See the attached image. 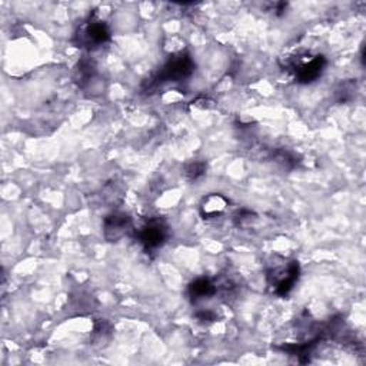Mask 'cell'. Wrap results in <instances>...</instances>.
<instances>
[{
  "instance_id": "cell-1",
  "label": "cell",
  "mask_w": 366,
  "mask_h": 366,
  "mask_svg": "<svg viewBox=\"0 0 366 366\" xmlns=\"http://www.w3.org/2000/svg\"><path fill=\"white\" fill-rule=\"evenodd\" d=\"M192 72H193V60L188 53L182 52L172 56L152 82L155 85H161L165 82H179L189 77Z\"/></svg>"
},
{
  "instance_id": "cell-2",
  "label": "cell",
  "mask_w": 366,
  "mask_h": 366,
  "mask_svg": "<svg viewBox=\"0 0 366 366\" xmlns=\"http://www.w3.org/2000/svg\"><path fill=\"white\" fill-rule=\"evenodd\" d=\"M299 264L298 262H289L285 264L282 267H276L274 268L268 278H269V284L274 288V292L279 296H286L296 285L298 279H299Z\"/></svg>"
},
{
  "instance_id": "cell-3",
  "label": "cell",
  "mask_w": 366,
  "mask_h": 366,
  "mask_svg": "<svg viewBox=\"0 0 366 366\" xmlns=\"http://www.w3.org/2000/svg\"><path fill=\"white\" fill-rule=\"evenodd\" d=\"M77 43L82 48H99L110 39V31L102 21H90L85 23L77 33Z\"/></svg>"
},
{
  "instance_id": "cell-4",
  "label": "cell",
  "mask_w": 366,
  "mask_h": 366,
  "mask_svg": "<svg viewBox=\"0 0 366 366\" xmlns=\"http://www.w3.org/2000/svg\"><path fill=\"white\" fill-rule=\"evenodd\" d=\"M138 237L148 252L158 251L168 239V227L162 220H149L138 233Z\"/></svg>"
},
{
  "instance_id": "cell-5",
  "label": "cell",
  "mask_w": 366,
  "mask_h": 366,
  "mask_svg": "<svg viewBox=\"0 0 366 366\" xmlns=\"http://www.w3.org/2000/svg\"><path fill=\"white\" fill-rule=\"evenodd\" d=\"M326 66V59L321 55L311 58L305 62H301L298 65H295V75H296V80L299 83H312L316 79H319L325 70Z\"/></svg>"
},
{
  "instance_id": "cell-6",
  "label": "cell",
  "mask_w": 366,
  "mask_h": 366,
  "mask_svg": "<svg viewBox=\"0 0 366 366\" xmlns=\"http://www.w3.org/2000/svg\"><path fill=\"white\" fill-rule=\"evenodd\" d=\"M132 226V220L125 213H112L104 219L103 232L104 237L110 242H116L124 237Z\"/></svg>"
},
{
  "instance_id": "cell-7",
  "label": "cell",
  "mask_w": 366,
  "mask_h": 366,
  "mask_svg": "<svg viewBox=\"0 0 366 366\" xmlns=\"http://www.w3.org/2000/svg\"><path fill=\"white\" fill-rule=\"evenodd\" d=\"M229 202L227 199L220 193H212L206 196L200 203V213L205 219H212L225 212Z\"/></svg>"
},
{
  "instance_id": "cell-8",
  "label": "cell",
  "mask_w": 366,
  "mask_h": 366,
  "mask_svg": "<svg viewBox=\"0 0 366 366\" xmlns=\"http://www.w3.org/2000/svg\"><path fill=\"white\" fill-rule=\"evenodd\" d=\"M216 291H217V288L212 281H209L206 278H199L190 284L189 296L192 298L193 302H199V301L212 298L216 294Z\"/></svg>"
},
{
  "instance_id": "cell-9",
  "label": "cell",
  "mask_w": 366,
  "mask_h": 366,
  "mask_svg": "<svg viewBox=\"0 0 366 366\" xmlns=\"http://www.w3.org/2000/svg\"><path fill=\"white\" fill-rule=\"evenodd\" d=\"M206 172V165L203 162H193L189 163L185 169V176L189 181H198L199 178H202Z\"/></svg>"
},
{
  "instance_id": "cell-10",
  "label": "cell",
  "mask_w": 366,
  "mask_h": 366,
  "mask_svg": "<svg viewBox=\"0 0 366 366\" xmlns=\"http://www.w3.org/2000/svg\"><path fill=\"white\" fill-rule=\"evenodd\" d=\"M198 318H199V321H203V322H213V321H216V315L212 311H203V312L198 313Z\"/></svg>"
}]
</instances>
